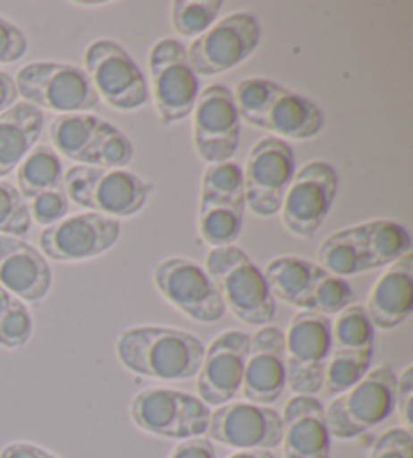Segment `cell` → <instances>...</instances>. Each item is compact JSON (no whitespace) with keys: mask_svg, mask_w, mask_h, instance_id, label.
<instances>
[{"mask_svg":"<svg viewBox=\"0 0 413 458\" xmlns=\"http://www.w3.org/2000/svg\"><path fill=\"white\" fill-rule=\"evenodd\" d=\"M206 347L184 329L138 326L119 334L115 353L131 374L162 382H184L200 372Z\"/></svg>","mask_w":413,"mask_h":458,"instance_id":"cell-1","label":"cell"},{"mask_svg":"<svg viewBox=\"0 0 413 458\" xmlns=\"http://www.w3.org/2000/svg\"><path fill=\"white\" fill-rule=\"evenodd\" d=\"M238 115L279 140H313L323 130L321 107L262 77L244 79L232 91Z\"/></svg>","mask_w":413,"mask_h":458,"instance_id":"cell-2","label":"cell"},{"mask_svg":"<svg viewBox=\"0 0 413 458\" xmlns=\"http://www.w3.org/2000/svg\"><path fill=\"white\" fill-rule=\"evenodd\" d=\"M411 252L408 228L395 220H369L329 234L319 247V265L335 277L389 267Z\"/></svg>","mask_w":413,"mask_h":458,"instance_id":"cell-3","label":"cell"},{"mask_svg":"<svg viewBox=\"0 0 413 458\" xmlns=\"http://www.w3.org/2000/svg\"><path fill=\"white\" fill-rule=\"evenodd\" d=\"M262 275L274 301H284L299 311L329 318L355 301V291L345 279L335 277L313 260L276 257L262 268Z\"/></svg>","mask_w":413,"mask_h":458,"instance_id":"cell-4","label":"cell"},{"mask_svg":"<svg viewBox=\"0 0 413 458\" xmlns=\"http://www.w3.org/2000/svg\"><path fill=\"white\" fill-rule=\"evenodd\" d=\"M206 273L218 287L226 310L246 326H270L276 313V301L266 285L262 268L252 263L246 252L230 247L212 249L206 257Z\"/></svg>","mask_w":413,"mask_h":458,"instance_id":"cell-5","label":"cell"},{"mask_svg":"<svg viewBox=\"0 0 413 458\" xmlns=\"http://www.w3.org/2000/svg\"><path fill=\"white\" fill-rule=\"evenodd\" d=\"M67 199L89 212L111 218H130L146 208L154 186L125 168L71 165L63 176Z\"/></svg>","mask_w":413,"mask_h":458,"instance_id":"cell-6","label":"cell"},{"mask_svg":"<svg viewBox=\"0 0 413 458\" xmlns=\"http://www.w3.org/2000/svg\"><path fill=\"white\" fill-rule=\"evenodd\" d=\"M53 149L75 165L125 168L133 160V144L114 123L95 114L57 115L49 125Z\"/></svg>","mask_w":413,"mask_h":458,"instance_id":"cell-7","label":"cell"},{"mask_svg":"<svg viewBox=\"0 0 413 458\" xmlns=\"http://www.w3.org/2000/svg\"><path fill=\"white\" fill-rule=\"evenodd\" d=\"M19 98L37 109L59 115L93 114L101 99L85 71L69 63L35 61L21 67L14 77Z\"/></svg>","mask_w":413,"mask_h":458,"instance_id":"cell-8","label":"cell"},{"mask_svg":"<svg viewBox=\"0 0 413 458\" xmlns=\"http://www.w3.org/2000/svg\"><path fill=\"white\" fill-rule=\"evenodd\" d=\"M397 374L385 363L369 369L353 388L339 394L324 408L331 438L351 440L385 422L395 410Z\"/></svg>","mask_w":413,"mask_h":458,"instance_id":"cell-9","label":"cell"},{"mask_svg":"<svg viewBox=\"0 0 413 458\" xmlns=\"http://www.w3.org/2000/svg\"><path fill=\"white\" fill-rule=\"evenodd\" d=\"M242 168L234 162L210 164L200 182L198 200V233L212 249L230 247L244 225Z\"/></svg>","mask_w":413,"mask_h":458,"instance_id":"cell-10","label":"cell"},{"mask_svg":"<svg viewBox=\"0 0 413 458\" xmlns=\"http://www.w3.org/2000/svg\"><path fill=\"white\" fill-rule=\"evenodd\" d=\"M212 410L194 394L173 388H146L130 404L131 422L152 437L190 440L206 437Z\"/></svg>","mask_w":413,"mask_h":458,"instance_id":"cell-11","label":"cell"},{"mask_svg":"<svg viewBox=\"0 0 413 458\" xmlns=\"http://www.w3.org/2000/svg\"><path fill=\"white\" fill-rule=\"evenodd\" d=\"M156 112L164 125H173L192 115L200 96V77L188 61L186 45L164 37L154 43L148 57Z\"/></svg>","mask_w":413,"mask_h":458,"instance_id":"cell-12","label":"cell"},{"mask_svg":"<svg viewBox=\"0 0 413 458\" xmlns=\"http://www.w3.org/2000/svg\"><path fill=\"white\" fill-rule=\"evenodd\" d=\"M85 73L99 99L117 112H135L149 99L144 71L122 45L111 38H97L85 49Z\"/></svg>","mask_w":413,"mask_h":458,"instance_id":"cell-13","label":"cell"},{"mask_svg":"<svg viewBox=\"0 0 413 458\" xmlns=\"http://www.w3.org/2000/svg\"><path fill=\"white\" fill-rule=\"evenodd\" d=\"M331 355V318L299 311L284 334L287 388L295 396H316L323 390Z\"/></svg>","mask_w":413,"mask_h":458,"instance_id":"cell-14","label":"cell"},{"mask_svg":"<svg viewBox=\"0 0 413 458\" xmlns=\"http://www.w3.org/2000/svg\"><path fill=\"white\" fill-rule=\"evenodd\" d=\"M295 172L297 157L287 141L274 136L260 140L249 152L242 170L244 199L252 215H279Z\"/></svg>","mask_w":413,"mask_h":458,"instance_id":"cell-15","label":"cell"},{"mask_svg":"<svg viewBox=\"0 0 413 458\" xmlns=\"http://www.w3.org/2000/svg\"><path fill=\"white\" fill-rule=\"evenodd\" d=\"M260 45V22L252 13H232L202 33L188 49V61L200 77L222 75L244 63Z\"/></svg>","mask_w":413,"mask_h":458,"instance_id":"cell-16","label":"cell"},{"mask_svg":"<svg viewBox=\"0 0 413 458\" xmlns=\"http://www.w3.org/2000/svg\"><path fill=\"white\" fill-rule=\"evenodd\" d=\"M154 283L165 301L196 323H218L226 315L218 287L194 260L184 257L160 260L154 268Z\"/></svg>","mask_w":413,"mask_h":458,"instance_id":"cell-17","label":"cell"},{"mask_svg":"<svg viewBox=\"0 0 413 458\" xmlns=\"http://www.w3.org/2000/svg\"><path fill=\"white\" fill-rule=\"evenodd\" d=\"M339 191L337 170L327 162H308L295 172L284 194L281 216L292 236L311 239L327 220Z\"/></svg>","mask_w":413,"mask_h":458,"instance_id":"cell-18","label":"cell"},{"mask_svg":"<svg viewBox=\"0 0 413 458\" xmlns=\"http://www.w3.org/2000/svg\"><path fill=\"white\" fill-rule=\"evenodd\" d=\"M122 236V220L81 212L45 226L38 234L41 255L57 263H77L105 255Z\"/></svg>","mask_w":413,"mask_h":458,"instance_id":"cell-19","label":"cell"},{"mask_svg":"<svg viewBox=\"0 0 413 458\" xmlns=\"http://www.w3.org/2000/svg\"><path fill=\"white\" fill-rule=\"evenodd\" d=\"M192 138L198 156L208 165L230 162L236 156L240 115L226 85H210L200 91L192 112Z\"/></svg>","mask_w":413,"mask_h":458,"instance_id":"cell-20","label":"cell"},{"mask_svg":"<svg viewBox=\"0 0 413 458\" xmlns=\"http://www.w3.org/2000/svg\"><path fill=\"white\" fill-rule=\"evenodd\" d=\"M208 440L236 450H270L282 442V416L270 406L228 402L210 414Z\"/></svg>","mask_w":413,"mask_h":458,"instance_id":"cell-21","label":"cell"},{"mask_svg":"<svg viewBox=\"0 0 413 458\" xmlns=\"http://www.w3.org/2000/svg\"><path fill=\"white\" fill-rule=\"evenodd\" d=\"M250 350V335L238 329L222 331L206 347L198 372V398L208 408H218L240 394L246 358Z\"/></svg>","mask_w":413,"mask_h":458,"instance_id":"cell-22","label":"cell"},{"mask_svg":"<svg viewBox=\"0 0 413 458\" xmlns=\"http://www.w3.org/2000/svg\"><path fill=\"white\" fill-rule=\"evenodd\" d=\"M287 390V361H284V331L274 326L260 327L250 337L240 394L244 402L270 406Z\"/></svg>","mask_w":413,"mask_h":458,"instance_id":"cell-23","label":"cell"},{"mask_svg":"<svg viewBox=\"0 0 413 458\" xmlns=\"http://www.w3.org/2000/svg\"><path fill=\"white\" fill-rule=\"evenodd\" d=\"M53 285L51 267L33 244L0 234V287L22 303H41Z\"/></svg>","mask_w":413,"mask_h":458,"instance_id":"cell-24","label":"cell"},{"mask_svg":"<svg viewBox=\"0 0 413 458\" xmlns=\"http://www.w3.org/2000/svg\"><path fill=\"white\" fill-rule=\"evenodd\" d=\"M281 416L284 458H331V434L319 398L292 396Z\"/></svg>","mask_w":413,"mask_h":458,"instance_id":"cell-25","label":"cell"},{"mask_svg":"<svg viewBox=\"0 0 413 458\" xmlns=\"http://www.w3.org/2000/svg\"><path fill=\"white\" fill-rule=\"evenodd\" d=\"M371 326L392 331L408 321L413 310V255L408 252L389 265L375 281L363 307Z\"/></svg>","mask_w":413,"mask_h":458,"instance_id":"cell-26","label":"cell"},{"mask_svg":"<svg viewBox=\"0 0 413 458\" xmlns=\"http://www.w3.org/2000/svg\"><path fill=\"white\" fill-rule=\"evenodd\" d=\"M45 114L27 101H17L0 114V180L19 168L43 136Z\"/></svg>","mask_w":413,"mask_h":458,"instance_id":"cell-27","label":"cell"},{"mask_svg":"<svg viewBox=\"0 0 413 458\" xmlns=\"http://www.w3.org/2000/svg\"><path fill=\"white\" fill-rule=\"evenodd\" d=\"M375 327L365 313L363 305H349L331 321V355L329 360L357 363L371 368Z\"/></svg>","mask_w":413,"mask_h":458,"instance_id":"cell-28","label":"cell"},{"mask_svg":"<svg viewBox=\"0 0 413 458\" xmlns=\"http://www.w3.org/2000/svg\"><path fill=\"white\" fill-rule=\"evenodd\" d=\"M63 162L51 146L37 144L17 168V191L25 202L53 191H63Z\"/></svg>","mask_w":413,"mask_h":458,"instance_id":"cell-29","label":"cell"},{"mask_svg":"<svg viewBox=\"0 0 413 458\" xmlns=\"http://www.w3.org/2000/svg\"><path fill=\"white\" fill-rule=\"evenodd\" d=\"M35 331V321L27 303L0 287V347L21 350L25 347Z\"/></svg>","mask_w":413,"mask_h":458,"instance_id":"cell-30","label":"cell"},{"mask_svg":"<svg viewBox=\"0 0 413 458\" xmlns=\"http://www.w3.org/2000/svg\"><path fill=\"white\" fill-rule=\"evenodd\" d=\"M222 0H176L172 4V27L180 37L198 38L218 21Z\"/></svg>","mask_w":413,"mask_h":458,"instance_id":"cell-31","label":"cell"},{"mask_svg":"<svg viewBox=\"0 0 413 458\" xmlns=\"http://www.w3.org/2000/svg\"><path fill=\"white\" fill-rule=\"evenodd\" d=\"M30 226H33L30 212L17 186L0 180V234L22 239L30 231Z\"/></svg>","mask_w":413,"mask_h":458,"instance_id":"cell-32","label":"cell"},{"mask_svg":"<svg viewBox=\"0 0 413 458\" xmlns=\"http://www.w3.org/2000/svg\"><path fill=\"white\" fill-rule=\"evenodd\" d=\"M27 207L33 223L41 226H51L65 216H69L71 200L67 199L65 188H63V191H53V192H45L41 196H37V199L27 202Z\"/></svg>","mask_w":413,"mask_h":458,"instance_id":"cell-33","label":"cell"},{"mask_svg":"<svg viewBox=\"0 0 413 458\" xmlns=\"http://www.w3.org/2000/svg\"><path fill=\"white\" fill-rule=\"evenodd\" d=\"M367 458H413V437L408 428H389L375 440Z\"/></svg>","mask_w":413,"mask_h":458,"instance_id":"cell-34","label":"cell"},{"mask_svg":"<svg viewBox=\"0 0 413 458\" xmlns=\"http://www.w3.org/2000/svg\"><path fill=\"white\" fill-rule=\"evenodd\" d=\"M29 41L22 30L9 19L0 17V65H11L25 57Z\"/></svg>","mask_w":413,"mask_h":458,"instance_id":"cell-35","label":"cell"},{"mask_svg":"<svg viewBox=\"0 0 413 458\" xmlns=\"http://www.w3.org/2000/svg\"><path fill=\"white\" fill-rule=\"evenodd\" d=\"M411 402H413V366L403 368V372L397 376L395 384V408L400 410L403 424L411 428Z\"/></svg>","mask_w":413,"mask_h":458,"instance_id":"cell-36","label":"cell"},{"mask_svg":"<svg viewBox=\"0 0 413 458\" xmlns=\"http://www.w3.org/2000/svg\"><path fill=\"white\" fill-rule=\"evenodd\" d=\"M170 458H218L216 446L206 437L181 440L180 445L172 450Z\"/></svg>","mask_w":413,"mask_h":458,"instance_id":"cell-37","label":"cell"},{"mask_svg":"<svg viewBox=\"0 0 413 458\" xmlns=\"http://www.w3.org/2000/svg\"><path fill=\"white\" fill-rule=\"evenodd\" d=\"M0 458H59L43 446H37L33 442H11L0 450Z\"/></svg>","mask_w":413,"mask_h":458,"instance_id":"cell-38","label":"cell"},{"mask_svg":"<svg viewBox=\"0 0 413 458\" xmlns=\"http://www.w3.org/2000/svg\"><path fill=\"white\" fill-rule=\"evenodd\" d=\"M19 101V91L14 85V79L0 71V114H4L6 109L13 107Z\"/></svg>","mask_w":413,"mask_h":458,"instance_id":"cell-39","label":"cell"},{"mask_svg":"<svg viewBox=\"0 0 413 458\" xmlns=\"http://www.w3.org/2000/svg\"><path fill=\"white\" fill-rule=\"evenodd\" d=\"M226 458H274V454L270 450H236Z\"/></svg>","mask_w":413,"mask_h":458,"instance_id":"cell-40","label":"cell"}]
</instances>
